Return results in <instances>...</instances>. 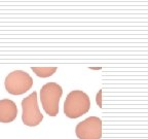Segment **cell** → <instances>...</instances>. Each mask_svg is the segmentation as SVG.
I'll use <instances>...</instances> for the list:
<instances>
[{
  "label": "cell",
  "instance_id": "1",
  "mask_svg": "<svg viewBox=\"0 0 148 139\" xmlns=\"http://www.w3.org/2000/svg\"><path fill=\"white\" fill-rule=\"evenodd\" d=\"M90 108V100L86 93L80 90L68 94L64 103V112L70 118H77L86 114Z\"/></svg>",
  "mask_w": 148,
  "mask_h": 139
},
{
  "label": "cell",
  "instance_id": "2",
  "mask_svg": "<svg viewBox=\"0 0 148 139\" xmlns=\"http://www.w3.org/2000/svg\"><path fill=\"white\" fill-rule=\"evenodd\" d=\"M63 90L60 85L56 83H45L40 90V100L44 111L51 116L59 114V103L62 97Z\"/></svg>",
  "mask_w": 148,
  "mask_h": 139
},
{
  "label": "cell",
  "instance_id": "3",
  "mask_svg": "<svg viewBox=\"0 0 148 139\" xmlns=\"http://www.w3.org/2000/svg\"><path fill=\"white\" fill-rule=\"evenodd\" d=\"M5 90L12 95H22L33 86L32 77L22 70H16L9 73L4 81Z\"/></svg>",
  "mask_w": 148,
  "mask_h": 139
},
{
  "label": "cell",
  "instance_id": "4",
  "mask_svg": "<svg viewBox=\"0 0 148 139\" xmlns=\"http://www.w3.org/2000/svg\"><path fill=\"white\" fill-rule=\"evenodd\" d=\"M22 120L26 126L35 127L38 126L43 120V116L37 104V93L33 92L22 101Z\"/></svg>",
  "mask_w": 148,
  "mask_h": 139
},
{
  "label": "cell",
  "instance_id": "5",
  "mask_svg": "<svg viewBox=\"0 0 148 139\" xmlns=\"http://www.w3.org/2000/svg\"><path fill=\"white\" fill-rule=\"evenodd\" d=\"M75 133L79 139H101L102 122L97 116H90L80 122L75 128Z\"/></svg>",
  "mask_w": 148,
  "mask_h": 139
},
{
  "label": "cell",
  "instance_id": "6",
  "mask_svg": "<svg viewBox=\"0 0 148 139\" xmlns=\"http://www.w3.org/2000/svg\"><path fill=\"white\" fill-rule=\"evenodd\" d=\"M18 116V108L14 101L9 99L0 100V123H12Z\"/></svg>",
  "mask_w": 148,
  "mask_h": 139
},
{
  "label": "cell",
  "instance_id": "7",
  "mask_svg": "<svg viewBox=\"0 0 148 139\" xmlns=\"http://www.w3.org/2000/svg\"><path fill=\"white\" fill-rule=\"evenodd\" d=\"M36 75L40 77H49L57 71V67H32Z\"/></svg>",
  "mask_w": 148,
  "mask_h": 139
},
{
  "label": "cell",
  "instance_id": "8",
  "mask_svg": "<svg viewBox=\"0 0 148 139\" xmlns=\"http://www.w3.org/2000/svg\"><path fill=\"white\" fill-rule=\"evenodd\" d=\"M100 98H101V91L98 93V95H97V103L99 104V106L101 107V101H100Z\"/></svg>",
  "mask_w": 148,
  "mask_h": 139
}]
</instances>
